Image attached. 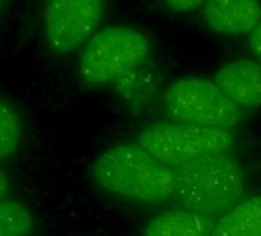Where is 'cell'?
I'll return each mask as SVG.
<instances>
[{"instance_id":"obj_8","label":"cell","mask_w":261,"mask_h":236,"mask_svg":"<svg viewBox=\"0 0 261 236\" xmlns=\"http://www.w3.org/2000/svg\"><path fill=\"white\" fill-rule=\"evenodd\" d=\"M203 19L220 34H250L261 22V5L252 0H211L203 5Z\"/></svg>"},{"instance_id":"obj_4","label":"cell","mask_w":261,"mask_h":236,"mask_svg":"<svg viewBox=\"0 0 261 236\" xmlns=\"http://www.w3.org/2000/svg\"><path fill=\"white\" fill-rule=\"evenodd\" d=\"M163 106L172 120L185 125L230 131L240 125L241 109L215 84L201 77L178 78L163 94Z\"/></svg>"},{"instance_id":"obj_2","label":"cell","mask_w":261,"mask_h":236,"mask_svg":"<svg viewBox=\"0 0 261 236\" xmlns=\"http://www.w3.org/2000/svg\"><path fill=\"white\" fill-rule=\"evenodd\" d=\"M174 196L203 215H220L238 204L246 178L240 163L227 154L203 157L174 169Z\"/></svg>"},{"instance_id":"obj_7","label":"cell","mask_w":261,"mask_h":236,"mask_svg":"<svg viewBox=\"0 0 261 236\" xmlns=\"http://www.w3.org/2000/svg\"><path fill=\"white\" fill-rule=\"evenodd\" d=\"M215 84L240 107L256 109L261 106V63L237 58L223 65L215 77Z\"/></svg>"},{"instance_id":"obj_11","label":"cell","mask_w":261,"mask_h":236,"mask_svg":"<svg viewBox=\"0 0 261 236\" xmlns=\"http://www.w3.org/2000/svg\"><path fill=\"white\" fill-rule=\"evenodd\" d=\"M25 125L20 113L7 101L0 100V160L13 157L22 146Z\"/></svg>"},{"instance_id":"obj_16","label":"cell","mask_w":261,"mask_h":236,"mask_svg":"<svg viewBox=\"0 0 261 236\" xmlns=\"http://www.w3.org/2000/svg\"><path fill=\"white\" fill-rule=\"evenodd\" d=\"M2 8H4V2H0V11H2Z\"/></svg>"},{"instance_id":"obj_9","label":"cell","mask_w":261,"mask_h":236,"mask_svg":"<svg viewBox=\"0 0 261 236\" xmlns=\"http://www.w3.org/2000/svg\"><path fill=\"white\" fill-rule=\"evenodd\" d=\"M214 225L211 216L181 207L152 218L145 225L143 236H211Z\"/></svg>"},{"instance_id":"obj_10","label":"cell","mask_w":261,"mask_h":236,"mask_svg":"<svg viewBox=\"0 0 261 236\" xmlns=\"http://www.w3.org/2000/svg\"><path fill=\"white\" fill-rule=\"evenodd\" d=\"M211 236H261V195L249 196L223 213Z\"/></svg>"},{"instance_id":"obj_13","label":"cell","mask_w":261,"mask_h":236,"mask_svg":"<svg viewBox=\"0 0 261 236\" xmlns=\"http://www.w3.org/2000/svg\"><path fill=\"white\" fill-rule=\"evenodd\" d=\"M204 4L200 2V0H180V2H166L165 7H168L169 10H174L177 13H186V11H192L197 10L200 7H203Z\"/></svg>"},{"instance_id":"obj_1","label":"cell","mask_w":261,"mask_h":236,"mask_svg":"<svg viewBox=\"0 0 261 236\" xmlns=\"http://www.w3.org/2000/svg\"><path fill=\"white\" fill-rule=\"evenodd\" d=\"M94 186L124 201L159 204L174 196V169L154 158L139 143L108 148L89 169Z\"/></svg>"},{"instance_id":"obj_15","label":"cell","mask_w":261,"mask_h":236,"mask_svg":"<svg viewBox=\"0 0 261 236\" xmlns=\"http://www.w3.org/2000/svg\"><path fill=\"white\" fill-rule=\"evenodd\" d=\"M8 190H10V178L0 169V199H5L4 196L8 193Z\"/></svg>"},{"instance_id":"obj_6","label":"cell","mask_w":261,"mask_h":236,"mask_svg":"<svg viewBox=\"0 0 261 236\" xmlns=\"http://www.w3.org/2000/svg\"><path fill=\"white\" fill-rule=\"evenodd\" d=\"M105 14L100 0H56L43 7V33L57 54H69L85 46L95 34Z\"/></svg>"},{"instance_id":"obj_12","label":"cell","mask_w":261,"mask_h":236,"mask_svg":"<svg viewBox=\"0 0 261 236\" xmlns=\"http://www.w3.org/2000/svg\"><path fill=\"white\" fill-rule=\"evenodd\" d=\"M34 228L31 209L17 199H0V236H30Z\"/></svg>"},{"instance_id":"obj_14","label":"cell","mask_w":261,"mask_h":236,"mask_svg":"<svg viewBox=\"0 0 261 236\" xmlns=\"http://www.w3.org/2000/svg\"><path fill=\"white\" fill-rule=\"evenodd\" d=\"M247 45H249V49L261 58V22L258 23V26L249 34L247 37Z\"/></svg>"},{"instance_id":"obj_5","label":"cell","mask_w":261,"mask_h":236,"mask_svg":"<svg viewBox=\"0 0 261 236\" xmlns=\"http://www.w3.org/2000/svg\"><path fill=\"white\" fill-rule=\"evenodd\" d=\"M137 143L171 169L203 157L227 154L235 138L230 131L207 129L185 123H154L146 126Z\"/></svg>"},{"instance_id":"obj_3","label":"cell","mask_w":261,"mask_h":236,"mask_svg":"<svg viewBox=\"0 0 261 236\" xmlns=\"http://www.w3.org/2000/svg\"><path fill=\"white\" fill-rule=\"evenodd\" d=\"M148 54L149 42L142 31L123 25L106 26L83 46L79 75L88 86L98 87L123 77Z\"/></svg>"}]
</instances>
